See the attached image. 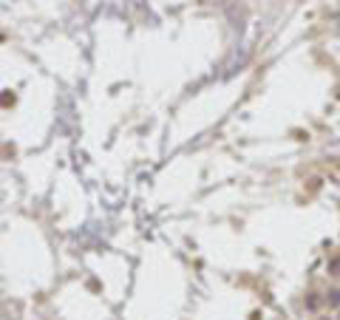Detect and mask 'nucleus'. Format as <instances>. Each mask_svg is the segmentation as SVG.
<instances>
[{"mask_svg":"<svg viewBox=\"0 0 340 320\" xmlns=\"http://www.w3.org/2000/svg\"><path fill=\"white\" fill-rule=\"evenodd\" d=\"M318 303H321L318 298H309V301H306V306H309V309H318Z\"/></svg>","mask_w":340,"mask_h":320,"instance_id":"f03ea898","label":"nucleus"},{"mask_svg":"<svg viewBox=\"0 0 340 320\" xmlns=\"http://www.w3.org/2000/svg\"><path fill=\"white\" fill-rule=\"evenodd\" d=\"M338 320H340V315H338Z\"/></svg>","mask_w":340,"mask_h":320,"instance_id":"7ed1b4c3","label":"nucleus"},{"mask_svg":"<svg viewBox=\"0 0 340 320\" xmlns=\"http://www.w3.org/2000/svg\"><path fill=\"white\" fill-rule=\"evenodd\" d=\"M321 320H323V318H321Z\"/></svg>","mask_w":340,"mask_h":320,"instance_id":"20e7f679","label":"nucleus"},{"mask_svg":"<svg viewBox=\"0 0 340 320\" xmlns=\"http://www.w3.org/2000/svg\"><path fill=\"white\" fill-rule=\"evenodd\" d=\"M323 301L329 303V306H340V289H329V292H326V298H323Z\"/></svg>","mask_w":340,"mask_h":320,"instance_id":"f257e3e1","label":"nucleus"}]
</instances>
